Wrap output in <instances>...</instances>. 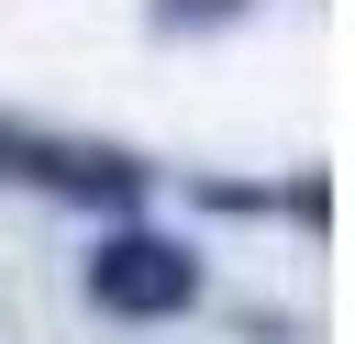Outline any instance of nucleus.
<instances>
[{
  "label": "nucleus",
  "mask_w": 355,
  "mask_h": 344,
  "mask_svg": "<svg viewBox=\"0 0 355 344\" xmlns=\"http://www.w3.org/2000/svg\"><path fill=\"white\" fill-rule=\"evenodd\" d=\"M78 289H89V311H100V322H178V311H200L211 266H200V244H189V233H166V222L122 211V222L78 255Z\"/></svg>",
  "instance_id": "nucleus-1"
},
{
  "label": "nucleus",
  "mask_w": 355,
  "mask_h": 344,
  "mask_svg": "<svg viewBox=\"0 0 355 344\" xmlns=\"http://www.w3.org/2000/svg\"><path fill=\"white\" fill-rule=\"evenodd\" d=\"M0 189H33V200H67V211H144L155 166L122 155V144H78V133H44V122H0Z\"/></svg>",
  "instance_id": "nucleus-2"
},
{
  "label": "nucleus",
  "mask_w": 355,
  "mask_h": 344,
  "mask_svg": "<svg viewBox=\"0 0 355 344\" xmlns=\"http://www.w3.org/2000/svg\"><path fill=\"white\" fill-rule=\"evenodd\" d=\"M255 0H144V22L155 33H222V22H244Z\"/></svg>",
  "instance_id": "nucleus-3"
}]
</instances>
